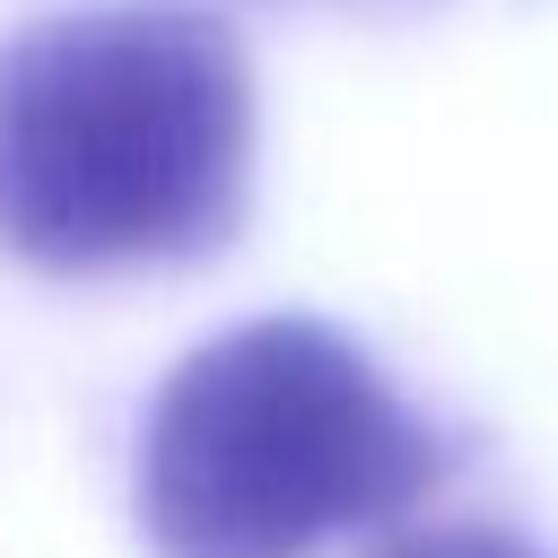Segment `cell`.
<instances>
[{
  "label": "cell",
  "instance_id": "cell-1",
  "mask_svg": "<svg viewBox=\"0 0 558 558\" xmlns=\"http://www.w3.org/2000/svg\"><path fill=\"white\" fill-rule=\"evenodd\" d=\"M253 61L227 17L105 0L0 44V244L35 270H157L235 235Z\"/></svg>",
  "mask_w": 558,
  "mask_h": 558
},
{
  "label": "cell",
  "instance_id": "cell-2",
  "mask_svg": "<svg viewBox=\"0 0 558 558\" xmlns=\"http://www.w3.org/2000/svg\"><path fill=\"white\" fill-rule=\"evenodd\" d=\"M436 471V427L349 331L253 314L157 384L131 514L157 558H314L340 532L410 514Z\"/></svg>",
  "mask_w": 558,
  "mask_h": 558
},
{
  "label": "cell",
  "instance_id": "cell-3",
  "mask_svg": "<svg viewBox=\"0 0 558 558\" xmlns=\"http://www.w3.org/2000/svg\"><path fill=\"white\" fill-rule=\"evenodd\" d=\"M384 558H541V549L497 523H436V532H401Z\"/></svg>",
  "mask_w": 558,
  "mask_h": 558
}]
</instances>
